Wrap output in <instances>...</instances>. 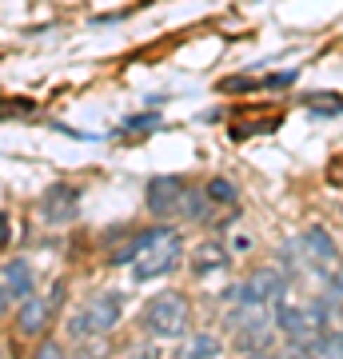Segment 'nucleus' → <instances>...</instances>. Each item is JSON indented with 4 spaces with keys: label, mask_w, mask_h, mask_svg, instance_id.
Masks as SVG:
<instances>
[{
    "label": "nucleus",
    "mask_w": 343,
    "mask_h": 359,
    "mask_svg": "<svg viewBox=\"0 0 343 359\" xmlns=\"http://www.w3.org/2000/svg\"><path fill=\"white\" fill-rule=\"evenodd\" d=\"M0 283H4V292L13 295V299L32 295V264H28V259H8V264L0 268Z\"/></svg>",
    "instance_id": "13"
},
{
    "label": "nucleus",
    "mask_w": 343,
    "mask_h": 359,
    "mask_svg": "<svg viewBox=\"0 0 343 359\" xmlns=\"http://www.w3.org/2000/svg\"><path fill=\"white\" fill-rule=\"evenodd\" d=\"M32 359H64V351H60V344H52V339H44V344L36 347V355Z\"/></svg>",
    "instance_id": "22"
},
{
    "label": "nucleus",
    "mask_w": 343,
    "mask_h": 359,
    "mask_svg": "<svg viewBox=\"0 0 343 359\" xmlns=\"http://www.w3.org/2000/svg\"><path fill=\"white\" fill-rule=\"evenodd\" d=\"M304 108H311L319 116H343V96L339 92H307Z\"/></svg>",
    "instance_id": "16"
},
{
    "label": "nucleus",
    "mask_w": 343,
    "mask_h": 359,
    "mask_svg": "<svg viewBox=\"0 0 343 359\" xmlns=\"http://www.w3.org/2000/svg\"><path fill=\"white\" fill-rule=\"evenodd\" d=\"M76 212H80V188L76 184H64V180H56L44 192V200H40V216L48 224H72Z\"/></svg>",
    "instance_id": "9"
},
{
    "label": "nucleus",
    "mask_w": 343,
    "mask_h": 359,
    "mask_svg": "<svg viewBox=\"0 0 343 359\" xmlns=\"http://www.w3.org/2000/svg\"><path fill=\"white\" fill-rule=\"evenodd\" d=\"M8 244V216H4V212H0V248Z\"/></svg>",
    "instance_id": "24"
},
{
    "label": "nucleus",
    "mask_w": 343,
    "mask_h": 359,
    "mask_svg": "<svg viewBox=\"0 0 343 359\" xmlns=\"http://www.w3.org/2000/svg\"><path fill=\"white\" fill-rule=\"evenodd\" d=\"M60 299H64V283H56L52 295H25V299H20V316H16L20 335H40L44 332L48 320L56 316V308H60Z\"/></svg>",
    "instance_id": "7"
},
{
    "label": "nucleus",
    "mask_w": 343,
    "mask_h": 359,
    "mask_svg": "<svg viewBox=\"0 0 343 359\" xmlns=\"http://www.w3.org/2000/svg\"><path fill=\"white\" fill-rule=\"evenodd\" d=\"M228 332L236 335L240 351H264V347H271V335H276V316L264 304H236L228 311Z\"/></svg>",
    "instance_id": "2"
},
{
    "label": "nucleus",
    "mask_w": 343,
    "mask_h": 359,
    "mask_svg": "<svg viewBox=\"0 0 343 359\" xmlns=\"http://www.w3.org/2000/svg\"><path fill=\"white\" fill-rule=\"evenodd\" d=\"M292 359H343V332H323L316 339H307L304 347H292Z\"/></svg>",
    "instance_id": "11"
},
{
    "label": "nucleus",
    "mask_w": 343,
    "mask_h": 359,
    "mask_svg": "<svg viewBox=\"0 0 343 359\" xmlns=\"http://www.w3.org/2000/svg\"><path fill=\"white\" fill-rule=\"evenodd\" d=\"M208 192L203 188H184V196H180V208H176V216L180 219H203L208 216Z\"/></svg>",
    "instance_id": "15"
},
{
    "label": "nucleus",
    "mask_w": 343,
    "mask_h": 359,
    "mask_svg": "<svg viewBox=\"0 0 343 359\" xmlns=\"http://www.w3.org/2000/svg\"><path fill=\"white\" fill-rule=\"evenodd\" d=\"M220 355V339L208 332L184 335V347H180V359H216Z\"/></svg>",
    "instance_id": "14"
},
{
    "label": "nucleus",
    "mask_w": 343,
    "mask_h": 359,
    "mask_svg": "<svg viewBox=\"0 0 343 359\" xmlns=\"http://www.w3.org/2000/svg\"><path fill=\"white\" fill-rule=\"evenodd\" d=\"M231 264L228 248L220 244V240H203L196 252H191V271L196 276H212V271H224Z\"/></svg>",
    "instance_id": "12"
},
{
    "label": "nucleus",
    "mask_w": 343,
    "mask_h": 359,
    "mask_svg": "<svg viewBox=\"0 0 343 359\" xmlns=\"http://www.w3.org/2000/svg\"><path fill=\"white\" fill-rule=\"evenodd\" d=\"M156 124H160V116H156V112H144V116H132L124 128H128V132H136V128H156Z\"/></svg>",
    "instance_id": "20"
},
{
    "label": "nucleus",
    "mask_w": 343,
    "mask_h": 359,
    "mask_svg": "<svg viewBox=\"0 0 343 359\" xmlns=\"http://www.w3.org/2000/svg\"><path fill=\"white\" fill-rule=\"evenodd\" d=\"M243 359H283V355H276L271 347H264V351H248V355H243Z\"/></svg>",
    "instance_id": "23"
},
{
    "label": "nucleus",
    "mask_w": 343,
    "mask_h": 359,
    "mask_svg": "<svg viewBox=\"0 0 343 359\" xmlns=\"http://www.w3.org/2000/svg\"><path fill=\"white\" fill-rule=\"evenodd\" d=\"M295 248L304 252V259H307V268L311 271H328L335 259H339V248H335V240H331L323 228H307L300 240H295Z\"/></svg>",
    "instance_id": "10"
},
{
    "label": "nucleus",
    "mask_w": 343,
    "mask_h": 359,
    "mask_svg": "<svg viewBox=\"0 0 343 359\" xmlns=\"http://www.w3.org/2000/svg\"><path fill=\"white\" fill-rule=\"evenodd\" d=\"M188 188V180L184 176H152L148 180V188H144V200H148V212L156 219H172L180 208V196Z\"/></svg>",
    "instance_id": "8"
},
{
    "label": "nucleus",
    "mask_w": 343,
    "mask_h": 359,
    "mask_svg": "<svg viewBox=\"0 0 343 359\" xmlns=\"http://www.w3.org/2000/svg\"><path fill=\"white\" fill-rule=\"evenodd\" d=\"M76 359H84V355H76Z\"/></svg>",
    "instance_id": "26"
},
{
    "label": "nucleus",
    "mask_w": 343,
    "mask_h": 359,
    "mask_svg": "<svg viewBox=\"0 0 343 359\" xmlns=\"http://www.w3.org/2000/svg\"><path fill=\"white\" fill-rule=\"evenodd\" d=\"M271 316H276V327H280L283 335H288V344L292 347H304L307 339H316L323 327H328V308L323 304H304V308H295V304H276L271 308Z\"/></svg>",
    "instance_id": "5"
},
{
    "label": "nucleus",
    "mask_w": 343,
    "mask_h": 359,
    "mask_svg": "<svg viewBox=\"0 0 343 359\" xmlns=\"http://www.w3.org/2000/svg\"><path fill=\"white\" fill-rule=\"evenodd\" d=\"M120 316H124V295L120 292H104V295H96V299H88L80 311L68 316V335H72V339L104 335V332H112L116 327Z\"/></svg>",
    "instance_id": "4"
},
{
    "label": "nucleus",
    "mask_w": 343,
    "mask_h": 359,
    "mask_svg": "<svg viewBox=\"0 0 343 359\" xmlns=\"http://www.w3.org/2000/svg\"><path fill=\"white\" fill-rule=\"evenodd\" d=\"M203 192H208L212 204H236V196H240V192H236V184H228V180H212Z\"/></svg>",
    "instance_id": "18"
},
{
    "label": "nucleus",
    "mask_w": 343,
    "mask_h": 359,
    "mask_svg": "<svg viewBox=\"0 0 343 359\" xmlns=\"http://www.w3.org/2000/svg\"><path fill=\"white\" fill-rule=\"evenodd\" d=\"M180 259H184L180 231L168 228V224H156V228L140 231V248L132 256V271H136V280H156V276H168L172 268H180Z\"/></svg>",
    "instance_id": "1"
},
{
    "label": "nucleus",
    "mask_w": 343,
    "mask_h": 359,
    "mask_svg": "<svg viewBox=\"0 0 343 359\" xmlns=\"http://www.w3.org/2000/svg\"><path fill=\"white\" fill-rule=\"evenodd\" d=\"M8 299H13V295H8V292H4V283H0V311H4V308H8Z\"/></svg>",
    "instance_id": "25"
},
{
    "label": "nucleus",
    "mask_w": 343,
    "mask_h": 359,
    "mask_svg": "<svg viewBox=\"0 0 343 359\" xmlns=\"http://www.w3.org/2000/svg\"><path fill=\"white\" fill-rule=\"evenodd\" d=\"M288 287L292 280L283 276V268H255L243 283H236L228 292L231 304H264V308H276L288 299Z\"/></svg>",
    "instance_id": "6"
},
{
    "label": "nucleus",
    "mask_w": 343,
    "mask_h": 359,
    "mask_svg": "<svg viewBox=\"0 0 343 359\" xmlns=\"http://www.w3.org/2000/svg\"><path fill=\"white\" fill-rule=\"evenodd\" d=\"M32 108H36V104L32 100H8V104H0V116H16V112H32Z\"/></svg>",
    "instance_id": "21"
},
{
    "label": "nucleus",
    "mask_w": 343,
    "mask_h": 359,
    "mask_svg": "<svg viewBox=\"0 0 343 359\" xmlns=\"http://www.w3.org/2000/svg\"><path fill=\"white\" fill-rule=\"evenodd\" d=\"M319 304L328 308L331 320H343V276H328V287H323V299Z\"/></svg>",
    "instance_id": "17"
},
{
    "label": "nucleus",
    "mask_w": 343,
    "mask_h": 359,
    "mask_svg": "<svg viewBox=\"0 0 343 359\" xmlns=\"http://www.w3.org/2000/svg\"><path fill=\"white\" fill-rule=\"evenodd\" d=\"M264 88H292L295 84V72H271L267 80H260Z\"/></svg>",
    "instance_id": "19"
},
{
    "label": "nucleus",
    "mask_w": 343,
    "mask_h": 359,
    "mask_svg": "<svg viewBox=\"0 0 343 359\" xmlns=\"http://www.w3.org/2000/svg\"><path fill=\"white\" fill-rule=\"evenodd\" d=\"M144 327L156 335V339H184L191 327V304L188 295L180 292H164L156 295L152 304L144 308Z\"/></svg>",
    "instance_id": "3"
}]
</instances>
